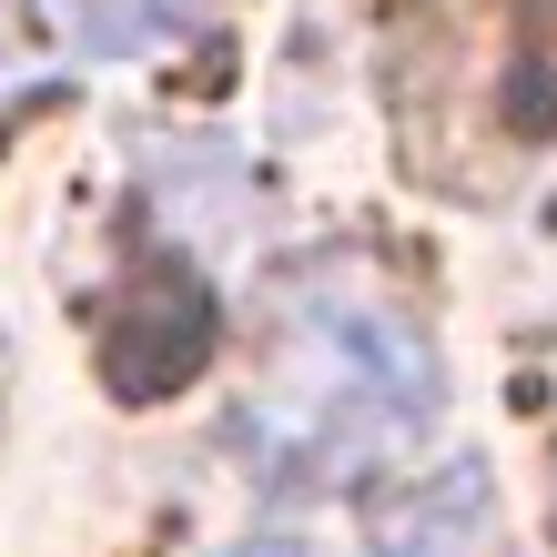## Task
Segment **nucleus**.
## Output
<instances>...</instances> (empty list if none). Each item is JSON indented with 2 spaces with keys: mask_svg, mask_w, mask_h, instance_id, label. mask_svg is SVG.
<instances>
[{
  "mask_svg": "<svg viewBox=\"0 0 557 557\" xmlns=\"http://www.w3.org/2000/svg\"><path fill=\"white\" fill-rule=\"evenodd\" d=\"M436 425V355L385 305H305V375L244 416L264 476H355Z\"/></svg>",
  "mask_w": 557,
  "mask_h": 557,
  "instance_id": "obj_1",
  "label": "nucleus"
},
{
  "mask_svg": "<svg viewBox=\"0 0 557 557\" xmlns=\"http://www.w3.org/2000/svg\"><path fill=\"white\" fill-rule=\"evenodd\" d=\"M486 517H497V486H486L476 456H446V467H425L416 486L375 507V537L366 557H476L486 547Z\"/></svg>",
  "mask_w": 557,
  "mask_h": 557,
  "instance_id": "obj_2",
  "label": "nucleus"
},
{
  "mask_svg": "<svg viewBox=\"0 0 557 557\" xmlns=\"http://www.w3.org/2000/svg\"><path fill=\"white\" fill-rule=\"evenodd\" d=\"M203 345H213V314L193 305V294H173V314H152L143 335L112 324V375H122V396H152V385H173V375L203 366Z\"/></svg>",
  "mask_w": 557,
  "mask_h": 557,
  "instance_id": "obj_3",
  "label": "nucleus"
},
{
  "mask_svg": "<svg viewBox=\"0 0 557 557\" xmlns=\"http://www.w3.org/2000/svg\"><path fill=\"white\" fill-rule=\"evenodd\" d=\"M234 557H294V547H284V537H253V547H234Z\"/></svg>",
  "mask_w": 557,
  "mask_h": 557,
  "instance_id": "obj_4",
  "label": "nucleus"
}]
</instances>
